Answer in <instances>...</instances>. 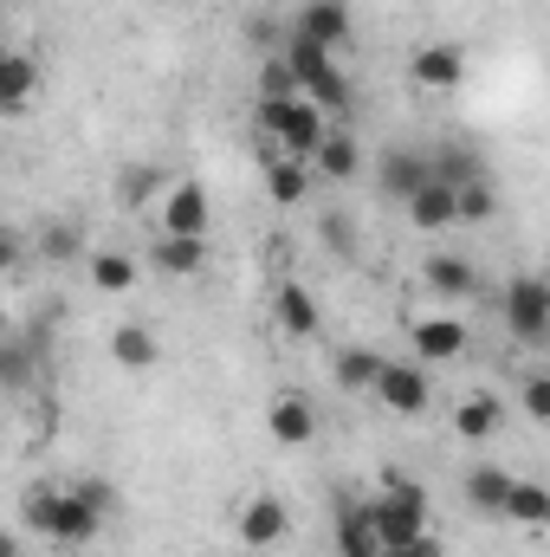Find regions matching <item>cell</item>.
Instances as JSON below:
<instances>
[{"label":"cell","instance_id":"cell-1","mask_svg":"<svg viewBox=\"0 0 550 557\" xmlns=\"http://www.w3.org/2000/svg\"><path fill=\"white\" fill-rule=\"evenodd\" d=\"M20 512H26V525H33L39 539H52V545H91V539L104 532V519H98L72 486H26Z\"/></svg>","mask_w":550,"mask_h":557},{"label":"cell","instance_id":"cell-2","mask_svg":"<svg viewBox=\"0 0 550 557\" xmlns=\"http://www.w3.org/2000/svg\"><path fill=\"white\" fill-rule=\"evenodd\" d=\"M285 65H291V78H298V98H311L330 124L337 117H350V78L337 72V52H324V46H311V39H298V33H285V52H278Z\"/></svg>","mask_w":550,"mask_h":557},{"label":"cell","instance_id":"cell-3","mask_svg":"<svg viewBox=\"0 0 550 557\" xmlns=\"http://www.w3.org/2000/svg\"><path fill=\"white\" fill-rule=\"evenodd\" d=\"M253 124H260V137L273 143L278 156H298V162H311L317 137L330 131V117L311 98H260L253 104Z\"/></svg>","mask_w":550,"mask_h":557},{"label":"cell","instance_id":"cell-4","mask_svg":"<svg viewBox=\"0 0 550 557\" xmlns=\"http://www.w3.org/2000/svg\"><path fill=\"white\" fill-rule=\"evenodd\" d=\"M505 331L525 350H545L550 344V285L538 273H518L505 285Z\"/></svg>","mask_w":550,"mask_h":557},{"label":"cell","instance_id":"cell-5","mask_svg":"<svg viewBox=\"0 0 550 557\" xmlns=\"http://www.w3.org/2000/svg\"><path fill=\"white\" fill-rule=\"evenodd\" d=\"M370 396H383V409H396V416H427V403H434V376H427V363H396V357H383Z\"/></svg>","mask_w":550,"mask_h":557},{"label":"cell","instance_id":"cell-6","mask_svg":"<svg viewBox=\"0 0 550 557\" xmlns=\"http://www.w3.org/2000/svg\"><path fill=\"white\" fill-rule=\"evenodd\" d=\"M208 227H214V201H208V188H201V182H168V195H162V227H155V234L208 240Z\"/></svg>","mask_w":550,"mask_h":557},{"label":"cell","instance_id":"cell-7","mask_svg":"<svg viewBox=\"0 0 550 557\" xmlns=\"http://www.w3.org/2000/svg\"><path fill=\"white\" fill-rule=\"evenodd\" d=\"M234 532H240V545H247V552H273L278 539L291 532V506H285L278 493H253V499L240 506Z\"/></svg>","mask_w":550,"mask_h":557},{"label":"cell","instance_id":"cell-8","mask_svg":"<svg viewBox=\"0 0 550 557\" xmlns=\"http://www.w3.org/2000/svg\"><path fill=\"white\" fill-rule=\"evenodd\" d=\"M350 175H363V149L343 124H330L311 149V182H350Z\"/></svg>","mask_w":550,"mask_h":557},{"label":"cell","instance_id":"cell-9","mask_svg":"<svg viewBox=\"0 0 550 557\" xmlns=\"http://www.w3.org/2000/svg\"><path fill=\"white\" fill-rule=\"evenodd\" d=\"M291 33L311 39V46H324V52H337V46H350V7L343 0H311V7H298Z\"/></svg>","mask_w":550,"mask_h":557},{"label":"cell","instance_id":"cell-10","mask_svg":"<svg viewBox=\"0 0 550 557\" xmlns=\"http://www.w3.org/2000/svg\"><path fill=\"white\" fill-rule=\"evenodd\" d=\"M337 557H383L370 499H337Z\"/></svg>","mask_w":550,"mask_h":557},{"label":"cell","instance_id":"cell-11","mask_svg":"<svg viewBox=\"0 0 550 557\" xmlns=\"http://www.w3.org/2000/svg\"><path fill=\"white\" fill-rule=\"evenodd\" d=\"M409 337H414V350H421V363H453V357L466 350V324H460V318H447V311L414 318Z\"/></svg>","mask_w":550,"mask_h":557},{"label":"cell","instance_id":"cell-12","mask_svg":"<svg viewBox=\"0 0 550 557\" xmlns=\"http://www.w3.org/2000/svg\"><path fill=\"white\" fill-rule=\"evenodd\" d=\"M273 311H278V331H285V337H317V331H324V311H317V298H311L298 278H278Z\"/></svg>","mask_w":550,"mask_h":557},{"label":"cell","instance_id":"cell-13","mask_svg":"<svg viewBox=\"0 0 550 557\" xmlns=\"http://www.w3.org/2000/svg\"><path fill=\"white\" fill-rule=\"evenodd\" d=\"M427 182H440V188H466V182H492V169H486V156H479V149L447 143L440 156H427Z\"/></svg>","mask_w":550,"mask_h":557},{"label":"cell","instance_id":"cell-14","mask_svg":"<svg viewBox=\"0 0 550 557\" xmlns=\"http://www.w3.org/2000/svg\"><path fill=\"white\" fill-rule=\"evenodd\" d=\"M409 72H414L421 91H453V85L466 78V52H460V46H421Z\"/></svg>","mask_w":550,"mask_h":557},{"label":"cell","instance_id":"cell-15","mask_svg":"<svg viewBox=\"0 0 550 557\" xmlns=\"http://www.w3.org/2000/svg\"><path fill=\"white\" fill-rule=\"evenodd\" d=\"M421 285H427L434 298H473V292H479V267L460 260V253H434V260L421 267Z\"/></svg>","mask_w":550,"mask_h":557},{"label":"cell","instance_id":"cell-16","mask_svg":"<svg viewBox=\"0 0 550 557\" xmlns=\"http://www.w3.org/2000/svg\"><path fill=\"white\" fill-rule=\"evenodd\" d=\"M409 221L421 234H447V227H460V208H453V188H440V182H421L409 195Z\"/></svg>","mask_w":550,"mask_h":557},{"label":"cell","instance_id":"cell-17","mask_svg":"<svg viewBox=\"0 0 550 557\" xmlns=\"http://www.w3.org/2000/svg\"><path fill=\"white\" fill-rule=\"evenodd\" d=\"M149 267L168 278H195L208 273V240H182V234H155V253H149Z\"/></svg>","mask_w":550,"mask_h":557},{"label":"cell","instance_id":"cell-18","mask_svg":"<svg viewBox=\"0 0 550 557\" xmlns=\"http://www.w3.org/2000/svg\"><path fill=\"white\" fill-rule=\"evenodd\" d=\"M85 278L98 285V292H111V298H124V292H137V253H117V247H104V253H85Z\"/></svg>","mask_w":550,"mask_h":557},{"label":"cell","instance_id":"cell-19","mask_svg":"<svg viewBox=\"0 0 550 557\" xmlns=\"http://www.w3.org/2000/svg\"><path fill=\"white\" fill-rule=\"evenodd\" d=\"M278 447H304L311 434H317V409H311V396H278L273 416H266Z\"/></svg>","mask_w":550,"mask_h":557},{"label":"cell","instance_id":"cell-20","mask_svg":"<svg viewBox=\"0 0 550 557\" xmlns=\"http://www.w3.org/2000/svg\"><path fill=\"white\" fill-rule=\"evenodd\" d=\"M499 519H512V525H525V532L550 525V486H538V480H518V473H512V486H505V512H499Z\"/></svg>","mask_w":550,"mask_h":557},{"label":"cell","instance_id":"cell-21","mask_svg":"<svg viewBox=\"0 0 550 557\" xmlns=\"http://www.w3.org/2000/svg\"><path fill=\"white\" fill-rule=\"evenodd\" d=\"M33 91H39V72H33V59L0 46V111H26V104H33Z\"/></svg>","mask_w":550,"mask_h":557},{"label":"cell","instance_id":"cell-22","mask_svg":"<svg viewBox=\"0 0 550 557\" xmlns=\"http://www.w3.org/2000/svg\"><path fill=\"white\" fill-rule=\"evenodd\" d=\"M499 421H505V409H499V396H466V403H453V434L460 441H492L499 434Z\"/></svg>","mask_w":550,"mask_h":557},{"label":"cell","instance_id":"cell-23","mask_svg":"<svg viewBox=\"0 0 550 557\" xmlns=\"http://www.w3.org/2000/svg\"><path fill=\"white\" fill-rule=\"evenodd\" d=\"M266 195H273L278 208H298V201L311 195V162H298V156H273V162H266Z\"/></svg>","mask_w":550,"mask_h":557},{"label":"cell","instance_id":"cell-24","mask_svg":"<svg viewBox=\"0 0 550 557\" xmlns=\"http://www.w3.org/2000/svg\"><path fill=\"white\" fill-rule=\"evenodd\" d=\"M376 370H383V350H363V344L337 350V389L343 396H370L376 389Z\"/></svg>","mask_w":550,"mask_h":557},{"label":"cell","instance_id":"cell-25","mask_svg":"<svg viewBox=\"0 0 550 557\" xmlns=\"http://www.w3.org/2000/svg\"><path fill=\"white\" fill-rule=\"evenodd\" d=\"M155 350H162V344H155V331H149L142 318H130V324H117V331H111V357H117L124 370H149V363H155Z\"/></svg>","mask_w":550,"mask_h":557},{"label":"cell","instance_id":"cell-26","mask_svg":"<svg viewBox=\"0 0 550 557\" xmlns=\"http://www.w3.org/2000/svg\"><path fill=\"white\" fill-rule=\"evenodd\" d=\"M505 486H512L505 467H473V473H466V506L486 512V519H499V512H505Z\"/></svg>","mask_w":550,"mask_h":557},{"label":"cell","instance_id":"cell-27","mask_svg":"<svg viewBox=\"0 0 550 557\" xmlns=\"http://www.w3.org/2000/svg\"><path fill=\"white\" fill-rule=\"evenodd\" d=\"M421 182H427V156H414V149H389V156H383V195L409 201Z\"/></svg>","mask_w":550,"mask_h":557},{"label":"cell","instance_id":"cell-28","mask_svg":"<svg viewBox=\"0 0 550 557\" xmlns=\"http://www.w3.org/2000/svg\"><path fill=\"white\" fill-rule=\"evenodd\" d=\"M33 363H39V344L33 337H0V389H26L33 383Z\"/></svg>","mask_w":550,"mask_h":557},{"label":"cell","instance_id":"cell-29","mask_svg":"<svg viewBox=\"0 0 550 557\" xmlns=\"http://www.w3.org/2000/svg\"><path fill=\"white\" fill-rule=\"evenodd\" d=\"M39 253L59 260V267H65V260H85V234H78L72 221H52V227L39 234Z\"/></svg>","mask_w":550,"mask_h":557},{"label":"cell","instance_id":"cell-30","mask_svg":"<svg viewBox=\"0 0 550 557\" xmlns=\"http://www.w3.org/2000/svg\"><path fill=\"white\" fill-rule=\"evenodd\" d=\"M155 188H162V169H155V162H130V169H124V182H117L124 208H142V201H149Z\"/></svg>","mask_w":550,"mask_h":557},{"label":"cell","instance_id":"cell-31","mask_svg":"<svg viewBox=\"0 0 550 557\" xmlns=\"http://www.w3.org/2000/svg\"><path fill=\"white\" fill-rule=\"evenodd\" d=\"M453 208H460V221H492L499 195H492V182H466V188H453Z\"/></svg>","mask_w":550,"mask_h":557},{"label":"cell","instance_id":"cell-32","mask_svg":"<svg viewBox=\"0 0 550 557\" xmlns=\"http://www.w3.org/2000/svg\"><path fill=\"white\" fill-rule=\"evenodd\" d=\"M260 98H298V78H291L285 59H266L260 65Z\"/></svg>","mask_w":550,"mask_h":557},{"label":"cell","instance_id":"cell-33","mask_svg":"<svg viewBox=\"0 0 550 557\" xmlns=\"http://www.w3.org/2000/svg\"><path fill=\"white\" fill-rule=\"evenodd\" d=\"M525 416L550 421V370H532V376H525Z\"/></svg>","mask_w":550,"mask_h":557},{"label":"cell","instance_id":"cell-34","mask_svg":"<svg viewBox=\"0 0 550 557\" xmlns=\"http://www.w3.org/2000/svg\"><path fill=\"white\" fill-rule=\"evenodd\" d=\"M72 493H78V499H85L98 519H111V506H117V486H111V480H78Z\"/></svg>","mask_w":550,"mask_h":557},{"label":"cell","instance_id":"cell-35","mask_svg":"<svg viewBox=\"0 0 550 557\" xmlns=\"http://www.w3.org/2000/svg\"><path fill=\"white\" fill-rule=\"evenodd\" d=\"M324 247H330V253H357V227H350L343 214H324Z\"/></svg>","mask_w":550,"mask_h":557},{"label":"cell","instance_id":"cell-36","mask_svg":"<svg viewBox=\"0 0 550 557\" xmlns=\"http://www.w3.org/2000/svg\"><path fill=\"white\" fill-rule=\"evenodd\" d=\"M383 557H447L434 539H414V545H396V552H383Z\"/></svg>","mask_w":550,"mask_h":557},{"label":"cell","instance_id":"cell-37","mask_svg":"<svg viewBox=\"0 0 550 557\" xmlns=\"http://www.w3.org/2000/svg\"><path fill=\"white\" fill-rule=\"evenodd\" d=\"M7 267H20V240H13V227L0 221V273H7Z\"/></svg>","mask_w":550,"mask_h":557},{"label":"cell","instance_id":"cell-38","mask_svg":"<svg viewBox=\"0 0 550 557\" xmlns=\"http://www.w3.org/2000/svg\"><path fill=\"white\" fill-rule=\"evenodd\" d=\"M0 557H20V539H13L7 525H0Z\"/></svg>","mask_w":550,"mask_h":557},{"label":"cell","instance_id":"cell-39","mask_svg":"<svg viewBox=\"0 0 550 557\" xmlns=\"http://www.w3.org/2000/svg\"><path fill=\"white\" fill-rule=\"evenodd\" d=\"M7 331H13V324H7V311H0V337H7Z\"/></svg>","mask_w":550,"mask_h":557}]
</instances>
